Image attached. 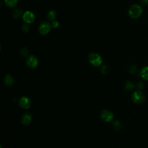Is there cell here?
<instances>
[{
	"instance_id": "obj_1",
	"label": "cell",
	"mask_w": 148,
	"mask_h": 148,
	"mask_svg": "<svg viewBox=\"0 0 148 148\" xmlns=\"http://www.w3.org/2000/svg\"><path fill=\"white\" fill-rule=\"evenodd\" d=\"M142 13V7L138 4H134L130 6L128 9V16L133 19L139 17Z\"/></svg>"
},
{
	"instance_id": "obj_2",
	"label": "cell",
	"mask_w": 148,
	"mask_h": 148,
	"mask_svg": "<svg viewBox=\"0 0 148 148\" xmlns=\"http://www.w3.org/2000/svg\"><path fill=\"white\" fill-rule=\"evenodd\" d=\"M89 62L95 66H100L102 62V58L98 53H91L88 56Z\"/></svg>"
},
{
	"instance_id": "obj_3",
	"label": "cell",
	"mask_w": 148,
	"mask_h": 148,
	"mask_svg": "<svg viewBox=\"0 0 148 148\" xmlns=\"http://www.w3.org/2000/svg\"><path fill=\"white\" fill-rule=\"evenodd\" d=\"M51 28L52 27L50 23L47 21H43L39 24L38 31L40 34L42 35H45L50 31Z\"/></svg>"
},
{
	"instance_id": "obj_4",
	"label": "cell",
	"mask_w": 148,
	"mask_h": 148,
	"mask_svg": "<svg viewBox=\"0 0 148 148\" xmlns=\"http://www.w3.org/2000/svg\"><path fill=\"white\" fill-rule=\"evenodd\" d=\"M22 18L25 23L30 24L34 22L35 20V16L32 12L27 10L23 13Z\"/></svg>"
},
{
	"instance_id": "obj_5",
	"label": "cell",
	"mask_w": 148,
	"mask_h": 148,
	"mask_svg": "<svg viewBox=\"0 0 148 148\" xmlns=\"http://www.w3.org/2000/svg\"><path fill=\"white\" fill-rule=\"evenodd\" d=\"M133 101L137 104H141L144 102L145 97L144 94L140 91H136L132 95Z\"/></svg>"
},
{
	"instance_id": "obj_6",
	"label": "cell",
	"mask_w": 148,
	"mask_h": 148,
	"mask_svg": "<svg viewBox=\"0 0 148 148\" xmlns=\"http://www.w3.org/2000/svg\"><path fill=\"white\" fill-rule=\"evenodd\" d=\"M39 63V61L38 58L34 56V55H30L28 57L26 60V64L27 65L31 68H36Z\"/></svg>"
},
{
	"instance_id": "obj_7",
	"label": "cell",
	"mask_w": 148,
	"mask_h": 148,
	"mask_svg": "<svg viewBox=\"0 0 148 148\" xmlns=\"http://www.w3.org/2000/svg\"><path fill=\"white\" fill-rule=\"evenodd\" d=\"M101 119L105 122H109L113 118V114L111 111L108 109L103 110L100 114Z\"/></svg>"
},
{
	"instance_id": "obj_8",
	"label": "cell",
	"mask_w": 148,
	"mask_h": 148,
	"mask_svg": "<svg viewBox=\"0 0 148 148\" xmlns=\"http://www.w3.org/2000/svg\"><path fill=\"white\" fill-rule=\"evenodd\" d=\"M19 105L24 109H28L31 105V99L27 97H22L19 100Z\"/></svg>"
},
{
	"instance_id": "obj_9",
	"label": "cell",
	"mask_w": 148,
	"mask_h": 148,
	"mask_svg": "<svg viewBox=\"0 0 148 148\" xmlns=\"http://www.w3.org/2000/svg\"><path fill=\"white\" fill-rule=\"evenodd\" d=\"M32 120V116L29 113H25L21 117V123L24 125H28Z\"/></svg>"
},
{
	"instance_id": "obj_10",
	"label": "cell",
	"mask_w": 148,
	"mask_h": 148,
	"mask_svg": "<svg viewBox=\"0 0 148 148\" xmlns=\"http://www.w3.org/2000/svg\"><path fill=\"white\" fill-rule=\"evenodd\" d=\"M13 82H14V79L11 75L8 74L5 76L4 78V83L6 86H10L13 83Z\"/></svg>"
},
{
	"instance_id": "obj_11",
	"label": "cell",
	"mask_w": 148,
	"mask_h": 148,
	"mask_svg": "<svg viewBox=\"0 0 148 148\" xmlns=\"http://www.w3.org/2000/svg\"><path fill=\"white\" fill-rule=\"evenodd\" d=\"M4 2L6 6L13 8L17 6L18 3V0H4Z\"/></svg>"
},
{
	"instance_id": "obj_12",
	"label": "cell",
	"mask_w": 148,
	"mask_h": 148,
	"mask_svg": "<svg viewBox=\"0 0 148 148\" xmlns=\"http://www.w3.org/2000/svg\"><path fill=\"white\" fill-rule=\"evenodd\" d=\"M23 14V12L21 9H16L13 12V17L15 19H18L21 17H22Z\"/></svg>"
},
{
	"instance_id": "obj_13",
	"label": "cell",
	"mask_w": 148,
	"mask_h": 148,
	"mask_svg": "<svg viewBox=\"0 0 148 148\" xmlns=\"http://www.w3.org/2000/svg\"><path fill=\"white\" fill-rule=\"evenodd\" d=\"M56 16H57V13H56V11L54 10H50L47 13V19L49 21H53L55 20L56 18Z\"/></svg>"
},
{
	"instance_id": "obj_14",
	"label": "cell",
	"mask_w": 148,
	"mask_h": 148,
	"mask_svg": "<svg viewBox=\"0 0 148 148\" xmlns=\"http://www.w3.org/2000/svg\"><path fill=\"white\" fill-rule=\"evenodd\" d=\"M140 75L143 79L148 80V66H144L142 68L140 71Z\"/></svg>"
},
{
	"instance_id": "obj_15",
	"label": "cell",
	"mask_w": 148,
	"mask_h": 148,
	"mask_svg": "<svg viewBox=\"0 0 148 148\" xmlns=\"http://www.w3.org/2000/svg\"><path fill=\"white\" fill-rule=\"evenodd\" d=\"M124 87L125 88V89L128 90H131L134 88V84L130 81H127L125 82Z\"/></svg>"
},
{
	"instance_id": "obj_16",
	"label": "cell",
	"mask_w": 148,
	"mask_h": 148,
	"mask_svg": "<svg viewBox=\"0 0 148 148\" xmlns=\"http://www.w3.org/2000/svg\"><path fill=\"white\" fill-rule=\"evenodd\" d=\"M20 55L23 57H25L28 54V49L27 47H23L20 50Z\"/></svg>"
},
{
	"instance_id": "obj_17",
	"label": "cell",
	"mask_w": 148,
	"mask_h": 148,
	"mask_svg": "<svg viewBox=\"0 0 148 148\" xmlns=\"http://www.w3.org/2000/svg\"><path fill=\"white\" fill-rule=\"evenodd\" d=\"M121 123L118 121H115L113 123V127L116 130H120L121 128Z\"/></svg>"
},
{
	"instance_id": "obj_18",
	"label": "cell",
	"mask_w": 148,
	"mask_h": 148,
	"mask_svg": "<svg viewBox=\"0 0 148 148\" xmlns=\"http://www.w3.org/2000/svg\"><path fill=\"white\" fill-rule=\"evenodd\" d=\"M21 29L24 32H28L29 30V25L28 24L25 23L24 24H23L21 27Z\"/></svg>"
},
{
	"instance_id": "obj_19",
	"label": "cell",
	"mask_w": 148,
	"mask_h": 148,
	"mask_svg": "<svg viewBox=\"0 0 148 148\" xmlns=\"http://www.w3.org/2000/svg\"><path fill=\"white\" fill-rule=\"evenodd\" d=\"M101 72L103 73V74H106L109 71V68L108 67L107 65H103L101 68Z\"/></svg>"
},
{
	"instance_id": "obj_20",
	"label": "cell",
	"mask_w": 148,
	"mask_h": 148,
	"mask_svg": "<svg viewBox=\"0 0 148 148\" xmlns=\"http://www.w3.org/2000/svg\"><path fill=\"white\" fill-rule=\"evenodd\" d=\"M51 27L53 28H57L59 27L60 25V24H59V22L57 20H54L51 22Z\"/></svg>"
},
{
	"instance_id": "obj_21",
	"label": "cell",
	"mask_w": 148,
	"mask_h": 148,
	"mask_svg": "<svg viewBox=\"0 0 148 148\" xmlns=\"http://www.w3.org/2000/svg\"><path fill=\"white\" fill-rule=\"evenodd\" d=\"M129 71L130 73H135L136 71H137V68H136V66H135V65H132L130 67V69H129Z\"/></svg>"
},
{
	"instance_id": "obj_22",
	"label": "cell",
	"mask_w": 148,
	"mask_h": 148,
	"mask_svg": "<svg viewBox=\"0 0 148 148\" xmlns=\"http://www.w3.org/2000/svg\"><path fill=\"white\" fill-rule=\"evenodd\" d=\"M137 87H138V88L142 89V88H143V83L141 82H138V83H137Z\"/></svg>"
},
{
	"instance_id": "obj_23",
	"label": "cell",
	"mask_w": 148,
	"mask_h": 148,
	"mask_svg": "<svg viewBox=\"0 0 148 148\" xmlns=\"http://www.w3.org/2000/svg\"><path fill=\"white\" fill-rule=\"evenodd\" d=\"M140 2L143 5H146L147 4H148V0H141Z\"/></svg>"
}]
</instances>
